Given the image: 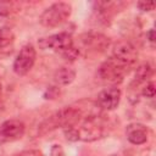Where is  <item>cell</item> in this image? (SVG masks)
<instances>
[{
  "mask_svg": "<svg viewBox=\"0 0 156 156\" xmlns=\"http://www.w3.org/2000/svg\"><path fill=\"white\" fill-rule=\"evenodd\" d=\"M66 138L71 141H95L108 133L107 121L99 113L83 115L73 126L63 128Z\"/></svg>",
  "mask_w": 156,
  "mask_h": 156,
  "instance_id": "obj_1",
  "label": "cell"
},
{
  "mask_svg": "<svg viewBox=\"0 0 156 156\" xmlns=\"http://www.w3.org/2000/svg\"><path fill=\"white\" fill-rule=\"evenodd\" d=\"M83 115H84V112L82 111L80 107L67 106V107L55 112L54 115L48 117L45 121H43L38 127V135L43 136L57 128L71 127V126L76 124L82 118Z\"/></svg>",
  "mask_w": 156,
  "mask_h": 156,
  "instance_id": "obj_2",
  "label": "cell"
},
{
  "mask_svg": "<svg viewBox=\"0 0 156 156\" xmlns=\"http://www.w3.org/2000/svg\"><path fill=\"white\" fill-rule=\"evenodd\" d=\"M38 44L41 49H50L52 51H56L69 61H73L79 55L77 46H74L72 35L67 32H61L46 38H41Z\"/></svg>",
  "mask_w": 156,
  "mask_h": 156,
  "instance_id": "obj_3",
  "label": "cell"
},
{
  "mask_svg": "<svg viewBox=\"0 0 156 156\" xmlns=\"http://www.w3.org/2000/svg\"><path fill=\"white\" fill-rule=\"evenodd\" d=\"M71 12H72L71 4L63 1L55 2L41 12L39 17V23L46 28H55L62 24L63 22H66L71 16Z\"/></svg>",
  "mask_w": 156,
  "mask_h": 156,
  "instance_id": "obj_4",
  "label": "cell"
},
{
  "mask_svg": "<svg viewBox=\"0 0 156 156\" xmlns=\"http://www.w3.org/2000/svg\"><path fill=\"white\" fill-rule=\"evenodd\" d=\"M129 71H130L129 68H127L126 66H123L122 63L116 61L115 58L108 57L99 67L98 76L104 82H107L111 84H117L123 80V78L126 77V74H128Z\"/></svg>",
  "mask_w": 156,
  "mask_h": 156,
  "instance_id": "obj_5",
  "label": "cell"
},
{
  "mask_svg": "<svg viewBox=\"0 0 156 156\" xmlns=\"http://www.w3.org/2000/svg\"><path fill=\"white\" fill-rule=\"evenodd\" d=\"M111 57L130 69L136 63L138 50H136V48L130 41L122 40V41H118L115 45V48L112 50Z\"/></svg>",
  "mask_w": 156,
  "mask_h": 156,
  "instance_id": "obj_6",
  "label": "cell"
},
{
  "mask_svg": "<svg viewBox=\"0 0 156 156\" xmlns=\"http://www.w3.org/2000/svg\"><path fill=\"white\" fill-rule=\"evenodd\" d=\"M35 49L32 44H26L22 46L13 61V72L17 76H26L33 67L35 62Z\"/></svg>",
  "mask_w": 156,
  "mask_h": 156,
  "instance_id": "obj_7",
  "label": "cell"
},
{
  "mask_svg": "<svg viewBox=\"0 0 156 156\" xmlns=\"http://www.w3.org/2000/svg\"><path fill=\"white\" fill-rule=\"evenodd\" d=\"M26 126L22 121L11 118L0 124V144L12 143L21 139L24 134Z\"/></svg>",
  "mask_w": 156,
  "mask_h": 156,
  "instance_id": "obj_8",
  "label": "cell"
},
{
  "mask_svg": "<svg viewBox=\"0 0 156 156\" xmlns=\"http://www.w3.org/2000/svg\"><path fill=\"white\" fill-rule=\"evenodd\" d=\"M80 44L88 52H102L110 45V39L100 33H87L80 37Z\"/></svg>",
  "mask_w": 156,
  "mask_h": 156,
  "instance_id": "obj_9",
  "label": "cell"
},
{
  "mask_svg": "<svg viewBox=\"0 0 156 156\" xmlns=\"http://www.w3.org/2000/svg\"><path fill=\"white\" fill-rule=\"evenodd\" d=\"M121 90L117 87H108L102 89L98 95V105L101 110L112 111L115 110L121 101Z\"/></svg>",
  "mask_w": 156,
  "mask_h": 156,
  "instance_id": "obj_10",
  "label": "cell"
},
{
  "mask_svg": "<svg viewBox=\"0 0 156 156\" xmlns=\"http://www.w3.org/2000/svg\"><path fill=\"white\" fill-rule=\"evenodd\" d=\"M126 135L129 143L134 145H141L147 140L149 129L141 123H130L126 128Z\"/></svg>",
  "mask_w": 156,
  "mask_h": 156,
  "instance_id": "obj_11",
  "label": "cell"
},
{
  "mask_svg": "<svg viewBox=\"0 0 156 156\" xmlns=\"http://www.w3.org/2000/svg\"><path fill=\"white\" fill-rule=\"evenodd\" d=\"M74 78H76V71L68 66H63L58 68L54 76V79L58 85H68L74 80Z\"/></svg>",
  "mask_w": 156,
  "mask_h": 156,
  "instance_id": "obj_12",
  "label": "cell"
},
{
  "mask_svg": "<svg viewBox=\"0 0 156 156\" xmlns=\"http://www.w3.org/2000/svg\"><path fill=\"white\" fill-rule=\"evenodd\" d=\"M152 66L150 63H143L140 65L136 71H135V76H134V80H133V84L132 85H139L141 83H145L151 76H152Z\"/></svg>",
  "mask_w": 156,
  "mask_h": 156,
  "instance_id": "obj_13",
  "label": "cell"
},
{
  "mask_svg": "<svg viewBox=\"0 0 156 156\" xmlns=\"http://www.w3.org/2000/svg\"><path fill=\"white\" fill-rule=\"evenodd\" d=\"M13 40H15V34L10 28L7 27L0 28V51H4L7 48H10L13 44Z\"/></svg>",
  "mask_w": 156,
  "mask_h": 156,
  "instance_id": "obj_14",
  "label": "cell"
},
{
  "mask_svg": "<svg viewBox=\"0 0 156 156\" xmlns=\"http://www.w3.org/2000/svg\"><path fill=\"white\" fill-rule=\"evenodd\" d=\"M141 94L146 98H154L155 96V84H154V82L146 83V85L141 90Z\"/></svg>",
  "mask_w": 156,
  "mask_h": 156,
  "instance_id": "obj_15",
  "label": "cell"
},
{
  "mask_svg": "<svg viewBox=\"0 0 156 156\" xmlns=\"http://www.w3.org/2000/svg\"><path fill=\"white\" fill-rule=\"evenodd\" d=\"M136 6L141 11H151V10L155 9V2H151V1H139L136 4Z\"/></svg>",
  "mask_w": 156,
  "mask_h": 156,
  "instance_id": "obj_16",
  "label": "cell"
},
{
  "mask_svg": "<svg viewBox=\"0 0 156 156\" xmlns=\"http://www.w3.org/2000/svg\"><path fill=\"white\" fill-rule=\"evenodd\" d=\"M50 156H65V152H63V149L61 147V145H58V144L52 145V147L50 150Z\"/></svg>",
  "mask_w": 156,
  "mask_h": 156,
  "instance_id": "obj_17",
  "label": "cell"
},
{
  "mask_svg": "<svg viewBox=\"0 0 156 156\" xmlns=\"http://www.w3.org/2000/svg\"><path fill=\"white\" fill-rule=\"evenodd\" d=\"M15 156H43V152L39 150H24Z\"/></svg>",
  "mask_w": 156,
  "mask_h": 156,
  "instance_id": "obj_18",
  "label": "cell"
},
{
  "mask_svg": "<svg viewBox=\"0 0 156 156\" xmlns=\"http://www.w3.org/2000/svg\"><path fill=\"white\" fill-rule=\"evenodd\" d=\"M146 35H147V40H149L151 44H154V40H155V30L151 28V29L146 33Z\"/></svg>",
  "mask_w": 156,
  "mask_h": 156,
  "instance_id": "obj_19",
  "label": "cell"
},
{
  "mask_svg": "<svg viewBox=\"0 0 156 156\" xmlns=\"http://www.w3.org/2000/svg\"><path fill=\"white\" fill-rule=\"evenodd\" d=\"M0 98H1V84H0Z\"/></svg>",
  "mask_w": 156,
  "mask_h": 156,
  "instance_id": "obj_20",
  "label": "cell"
}]
</instances>
